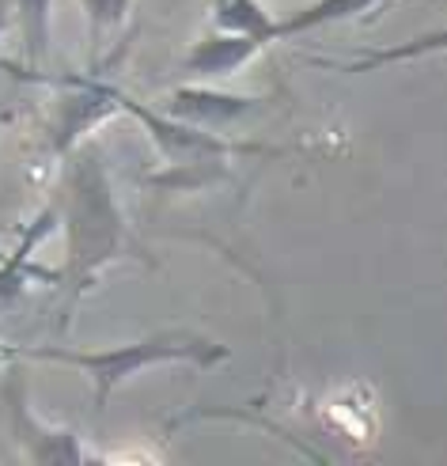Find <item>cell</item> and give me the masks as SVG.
Wrapping results in <instances>:
<instances>
[{
    "mask_svg": "<svg viewBox=\"0 0 447 466\" xmlns=\"http://www.w3.org/2000/svg\"><path fill=\"white\" fill-rule=\"evenodd\" d=\"M258 50H262V46L250 42V38H243V35H224V31H217V35L194 42L190 50H186V57H182L178 68H182L186 80H220V76L239 73L247 61L258 57Z\"/></svg>",
    "mask_w": 447,
    "mask_h": 466,
    "instance_id": "cell-7",
    "label": "cell"
},
{
    "mask_svg": "<svg viewBox=\"0 0 447 466\" xmlns=\"http://www.w3.org/2000/svg\"><path fill=\"white\" fill-rule=\"evenodd\" d=\"M65 91L54 103V118H50V137H46V152L65 159L73 152L84 133H91L99 122L117 114L114 99V84L96 80V76H61L57 80Z\"/></svg>",
    "mask_w": 447,
    "mask_h": 466,
    "instance_id": "cell-4",
    "label": "cell"
},
{
    "mask_svg": "<svg viewBox=\"0 0 447 466\" xmlns=\"http://www.w3.org/2000/svg\"><path fill=\"white\" fill-rule=\"evenodd\" d=\"M213 5V23L217 31L224 35H243L250 42H258L266 50L273 38V27H277V15L262 5V0H208Z\"/></svg>",
    "mask_w": 447,
    "mask_h": 466,
    "instance_id": "cell-8",
    "label": "cell"
},
{
    "mask_svg": "<svg viewBox=\"0 0 447 466\" xmlns=\"http://www.w3.org/2000/svg\"><path fill=\"white\" fill-rule=\"evenodd\" d=\"M84 19H87V42H91V61H99L107 46L122 35L133 0H80Z\"/></svg>",
    "mask_w": 447,
    "mask_h": 466,
    "instance_id": "cell-11",
    "label": "cell"
},
{
    "mask_svg": "<svg viewBox=\"0 0 447 466\" xmlns=\"http://www.w3.org/2000/svg\"><path fill=\"white\" fill-rule=\"evenodd\" d=\"M5 410H8V432L15 440L19 455L35 466H84L91 451L73 429H57L31 410V390L23 371L12 368L5 380Z\"/></svg>",
    "mask_w": 447,
    "mask_h": 466,
    "instance_id": "cell-3",
    "label": "cell"
},
{
    "mask_svg": "<svg viewBox=\"0 0 447 466\" xmlns=\"http://www.w3.org/2000/svg\"><path fill=\"white\" fill-rule=\"evenodd\" d=\"M54 213L65 228V269L57 273V285L65 289L61 326H68L80 299L99 285V277L110 266L122 258H137V243L129 236L122 201H117L99 145L80 141L65 156Z\"/></svg>",
    "mask_w": 447,
    "mask_h": 466,
    "instance_id": "cell-1",
    "label": "cell"
},
{
    "mask_svg": "<svg viewBox=\"0 0 447 466\" xmlns=\"http://www.w3.org/2000/svg\"><path fill=\"white\" fill-rule=\"evenodd\" d=\"M375 5H380V0H311L308 8H300V12L285 15V19H277L273 38L285 42V38H296V35H311L319 27H330V23L357 19L368 8H375Z\"/></svg>",
    "mask_w": 447,
    "mask_h": 466,
    "instance_id": "cell-9",
    "label": "cell"
},
{
    "mask_svg": "<svg viewBox=\"0 0 447 466\" xmlns=\"http://www.w3.org/2000/svg\"><path fill=\"white\" fill-rule=\"evenodd\" d=\"M258 103L266 99H250V96H228V91L205 87V84H186L175 96L163 103V114L186 122V126H201V129H217L228 122H239L243 114H250Z\"/></svg>",
    "mask_w": 447,
    "mask_h": 466,
    "instance_id": "cell-5",
    "label": "cell"
},
{
    "mask_svg": "<svg viewBox=\"0 0 447 466\" xmlns=\"http://www.w3.org/2000/svg\"><path fill=\"white\" fill-rule=\"evenodd\" d=\"M12 12L19 15L27 65L31 73H38L42 61L50 57V42H54V0H12Z\"/></svg>",
    "mask_w": 447,
    "mask_h": 466,
    "instance_id": "cell-10",
    "label": "cell"
},
{
    "mask_svg": "<svg viewBox=\"0 0 447 466\" xmlns=\"http://www.w3.org/2000/svg\"><path fill=\"white\" fill-rule=\"evenodd\" d=\"M8 23H12V0H0V35H5Z\"/></svg>",
    "mask_w": 447,
    "mask_h": 466,
    "instance_id": "cell-12",
    "label": "cell"
},
{
    "mask_svg": "<svg viewBox=\"0 0 447 466\" xmlns=\"http://www.w3.org/2000/svg\"><path fill=\"white\" fill-rule=\"evenodd\" d=\"M54 224H57V213H54V205H46L42 213L27 224V231H23V243L8 254L5 262H0V311L5 308H12L15 299L31 289V281H57V273H50V269H38L31 258H35V247L50 236L54 231Z\"/></svg>",
    "mask_w": 447,
    "mask_h": 466,
    "instance_id": "cell-6",
    "label": "cell"
},
{
    "mask_svg": "<svg viewBox=\"0 0 447 466\" xmlns=\"http://www.w3.org/2000/svg\"><path fill=\"white\" fill-rule=\"evenodd\" d=\"M0 360H42V364H73L87 371L96 383V413L107 410L114 399V390L129 383L133 376L159 364H190V368H217L231 360V349L208 334L198 330H156L148 338L122 341V345H107V349H61V345H5Z\"/></svg>",
    "mask_w": 447,
    "mask_h": 466,
    "instance_id": "cell-2",
    "label": "cell"
}]
</instances>
